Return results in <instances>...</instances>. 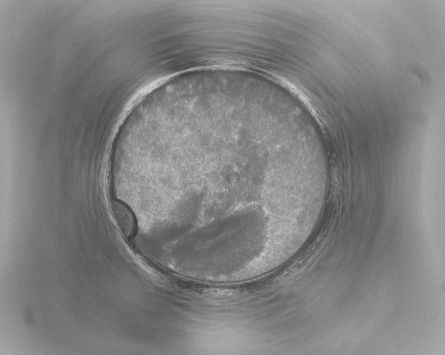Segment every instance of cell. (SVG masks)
Returning a JSON list of instances; mask_svg holds the SVG:
<instances>
[{"label":"cell","instance_id":"6da1fadb","mask_svg":"<svg viewBox=\"0 0 445 355\" xmlns=\"http://www.w3.org/2000/svg\"><path fill=\"white\" fill-rule=\"evenodd\" d=\"M111 208L123 234L127 238H132L136 232L137 220L130 207L124 201L113 198L111 200Z\"/></svg>","mask_w":445,"mask_h":355}]
</instances>
